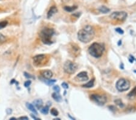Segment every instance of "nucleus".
<instances>
[{
    "label": "nucleus",
    "mask_w": 136,
    "mask_h": 120,
    "mask_svg": "<svg viewBox=\"0 0 136 120\" xmlns=\"http://www.w3.org/2000/svg\"><path fill=\"white\" fill-rule=\"evenodd\" d=\"M94 35L95 31L94 28L91 26H86L78 32V38L81 42L88 43L94 38Z\"/></svg>",
    "instance_id": "1"
},
{
    "label": "nucleus",
    "mask_w": 136,
    "mask_h": 120,
    "mask_svg": "<svg viewBox=\"0 0 136 120\" xmlns=\"http://www.w3.org/2000/svg\"><path fill=\"white\" fill-rule=\"evenodd\" d=\"M54 34V31L53 29L45 27L39 33V37L42 42L45 44H51L53 43L52 38Z\"/></svg>",
    "instance_id": "2"
},
{
    "label": "nucleus",
    "mask_w": 136,
    "mask_h": 120,
    "mask_svg": "<svg viewBox=\"0 0 136 120\" xmlns=\"http://www.w3.org/2000/svg\"><path fill=\"white\" fill-rule=\"evenodd\" d=\"M104 50L105 46L103 44L94 42L90 46L88 49V52L92 57L97 58L102 57Z\"/></svg>",
    "instance_id": "3"
},
{
    "label": "nucleus",
    "mask_w": 136,
    "mask_h": 120,
    "mask_svg": "<svg viewBox=\"0 0 136 120\" xmlns=\"http://www.w3.org/2000/svg\"><path fill=\"white\" fill-rule=\"evenodd\" d=\"M130 82L125 78H121L116 83V87L119 92L126 91L130 88Z\"/></svg>",
    "instance_id": "4"
},
{
    "label": "nucleus",
    "mask_w": 136,
    "mask_h": 120,
    "mask_svg": "<svg viewBox=\"0 0 136 120\" xmlns=\"http://www.w3.org/2000/svg\"><path fill=\"white\" fill-rule=\"evenodd\" d=\"M78 68V64L71 61H67L63 65V70L68 74H73L76 72Z\"/></svg>",
    "instance_id": "5"
},
{
    "label": "nucleus",
    "mask_w": 136,
    "mask_h": 120,
    "mask_svg": "<svg viewBox=\"0 0 136 120\" xmlns=\"http://www.w3.org/2000/svg\"><path fill=\"white\" fill-rule=\"evenodd\" d=\"M48 62V58L45 55H38L33 58V63L36 67H42Z\"/></svg>",
    "instance_id": "6"
},
{
    "label": "nucleus",
    "mask_w": 136,
    "mask_h": 120,
    "mask_svg": "<svg viewBox=\"0 0 136 120\" xmlns=\"http://www.w3.org/2000/svg\"><path fill=\"white\" fill-rule=\"evenodd\" d=\"M90 98L93 101L95 102L99 106H103L107 101V98L105 95H97V94H93L91 95Z\"/></svg>",
    "instance_id": "7"
},
{
    "label": "nucleus",
    "mask_w": 136,
    "mask_h": 120,
    "mask_svg": "<svg viewBox=\"0 0 136 120\" xmlns=\"http://www.w3.org/2000/svg\"><path fill=\"white\" fill-rule=\"evenodd\" d=\"M128 14L124 11H119V12H114L112 13L110 15V17L113 20L119 21H123L126 19Z\"/></svg>",
    "instance_id": "8"
},
{
    "label": "nucleus",
    "mask_w": 136,
    "mask_h": 120,
    "mask_svg": "<svg viewBox=\"0 0 136 120\" xmlns=\"http://www.w3.org/2000/svg\"><path fill=\"white\" fill-rule=\"evenodd\" d=\"M88 76L87 73L86 72H82L78 74V75L76 77V79L78 81H86L88 80Z\"/></svg>",
    "instance_id": "9"
},
{
    "label": "nucleus",
    "mask_w": 136,
    "mask_h": 120,
    "mask_svg": "<svg viewBox=\"0 0 136 120\" xmlns=\"http://www.w3.org/2000/svg\"><path fill=\"white\" fill-rule=\"evenodd\" d=\"M71 52L73 53V55L75 56V57H78L79 54L81 52V49H80L79 47L77 46L75 44H71Z\"/></svg>",
    "instance_id": "10"
},
{
    "label": "nucleus",
    "mask_w": 136,
    "mask_h": 120,
    "mask_svg": "<svg viewBox=\"0 0 136 120\" xmlns=\"http://www.w3.org/2000/svg\"><path fill=\"white\" fill-rule=\"evenodd\" d=\"M41 75L44 77L45 79H50L53 76V73L51 70H42L41 72Z\"/></svg>",
    "instance_id": "11"
},
{
    "label": "nucleus",
    "mask_w": 136,
    "mask_h": 120,
    "mask_svg": "<svg viewBox=\"0 0 136 120\" xmlns=\"http://www.w3.org/2000/svg\"><path fill=\"white\" fill-rule=\"evenodd\" d=\"M57 12H58V9H57V8L55 6L52 7L49 10V11L48 12L47 17L49 18H51L53 16V15L55 14L56 13H57Z\"/></svg>",
    "instance_id": "12"
},
{
    "label": "nucleus",
    "mask_w": 136,
    "mask_h": 120,
    "mask_svg": "<svg viewBox=\"0 0 136 120\" xmlns=\"http://www.w3.org/2000/svg\"><path fill=\"white\" fill-rule=\"evenodd\" d=\"M33 104L38 109H41L42 107L43 103H42V101L41 99H36L33 101Z\"/></svg>",
    "instance_id": "13"
},
{
    "label": "nucleus",
    "mask_w": 136,
    "mask_h": 120,
    "mask_svg": "<svg viewBox=\"0 0 136 120\" xmlns=\"http://www.w3.org/2000/svg\"><path fill=\"white\" fill-rule=\"evenodd\" d=\"M136 96V87H134L132 90L128 94V97L130 99H134Z\"/></svg>",
    "instance_id": "14"
},
{
    "label": "nucleus",
    "mask_w": 136,
    "mask_h": 120,
    "mask_svg": "<svg viewBox=\"0 0 136 120\" xmlns=\"http://www.w3.org/2000/svg\"><path fill=\"white\" fill-rule=\"evenodd\" d=\"M52 97L57 102H61L62 101V97H61L59 94H58V92L54 93V94H52Z\"/></svg>",
    "instance_id": "15"
},
{
    "label": "nucleus",
    "mask_w": 136,
    "mask_h": 120,
    "mask_svg": "<svg viewBox=\"0 0 136 120\" xmlns=\"http://www.w3.org/2000/svg\"><path fill=\"white\" fill-rule=\"evenodd\" d=\"M26 106H27V108L29 109L30 110H31L32 112H33V113H34V114L37 115L38 114L37 111H36V110L35 109V108H34V106H33V104H30V103H27Z\"/></svg>",
    "instance_id": "16"
},
{
    "label": "nucleus",
    "mask_w": 136,
    "mask_h": 120,
    "mask_svg": "<svg viewBox=\"0 0 136 120\" xmlns=\"http://www.w3.org/2000/svg\"><path fill=\"white\" fill-rule=\"evenodd\" d=\"M94 79H92L91 80H90V81L88 82L87 83L85 84L82 86L83 87H85V88H90V87H92V86H94Z\"/></svg>",
    "instance_id": "17"
},
{
    "label": "nucleus",
    "mask_w": 136,
    "mask_h": 120,
    "mask_svg": "<svg viewBox=\"0 0 136 120\" xmlns=\"http://www.w3.org/2000/svg\"><path fill=\"white\" fill-rule=\"evenodd\" d=\"M77 8H78V7L76 6V5H73V6H65L64 7V10L65 11H67V12H72L75 10Z\"/></svg>",
    "instance_id": "18"
},
{
    "label": "nucleus",
    "mask_w": 136,
    "mask_h": 120,
    "mask_svg": "<svg viewBox=\"0 0 136 120\" xmlns=\"http://www.w3.org/2000/svg\"><path fill=\"white\" fill-rule=\"evenodd\" d=\"M99 12L102 13H107L110 12V9L108 8V7H107L105 6H101V7H99Z\"/></svg>",
    "instance_id": "19"
},
{
    "label": "nucleus",
    "mask_w": 136,
    "mask_h": 120,
    "mask_svg": "<svg viewBox=\"0 0 136 120\" xmlns=\"http://www.w3.org/2000/svg\"><path fill=\"white\" fill-rule=\"evenodd\" d=\"M56 81L55 79H44V82L46 84L49 85V86H50V85H53L54 83H56Z\"/></svg>",
    "instance_id": "20"
},
{
    "label": "nucleus",
    "mask_w": 136,
    "mask_h": 120,
    "mask_svg": "<svg viewBox=\"0 0 136 120\" xmlns=\"http://www.w3.org/2000/svg\"><path fill=\"white\" fill-rule=\"evenodd\" d=\"M114 102H115V104H116V105H117V106H119L120 107H121V108L124 107L125 105H124V104L123 103V102L121 101V99H116L115 101Z\"/></svg>",
    "instance_id": "21"
},
{
    "label": "nucleus",
    "mask_w": 136,
    "mask_h": 120,
    "mask_svg": "<svg viewBox=\"0 0 136 120\" xmlns=\"http://www.w3.org/2000/svg\"><path fill=\"white\" fill-rule=\"evenodd\" d=\"M49 106H46L44 107H43V108L41 109V111L43 114H47L48 113H49Z\"/></svg>",
    "instance_id": "22"
},
{
    "label": "nucleus",
    "mask_w": 136,
    "mask_h": 120,
    "mask_svg": "<svg viewBox=\"0 0 136 120\" xmlns=\"http://www.w3.org/2000/svg\"><path fill=\"white\" fill-rule=\"evenodd\" d=\"M8 24V22L7 21H2V22H0V29H3V28L5 27Z\"/></svg>",
    "instance_id": "23"
},
{
    "label": "nucleus",
    "mask_w": 136,
    "mask_h": 120,
    "mask_svg": "<svg viewBox=\"0 0 136 120\" xmlns=\"http://www.w3.org/2000/svg\"><path fill=\"white\" fill-rule=\"evenodd\" d=\"M50 113H51V114H52V115H54V116H58V114H59L58 111L56 109H52L51 110Z\"/></svg>",
    "instance_id": "24"
},
{
    "label": "nucleus",
    "mask_w": 136,
    "mask_h": 120,
    "mask_svg": "<svg viewBox=\"0 0 136 120\" xmlns=\"http://www.w3.org/2000/svg\"><path fill=\"white\" fill-rule=\"evenodd\" d=\"M115 31H116V32H117L118 33H119V34H120V35H123V33H124V31H123V29H121V28H119V27L117 28V29H115Z\"/></svg>",
    "instance_id": "25"
},
{
    "label": "nucleus",
    "mask_w": 136,
    "mask_h": 120,
    "mask_svg": "<svg viewBox=\"0 0 136 120\" xmlns=\"http://www.w3.org/2000/svg\"><path fill=\"white\" fill-rule=\"evenodd\" d=\"M5 41V37L3 35L0 33V44L3 43Z\"/></svg>",
    "instance_id": "26"
},
{
    "label": "nucleus",
    "mask_w": 136,
    "mask_h": 120,
    "mask_svg": "<svg viewBox=\"0 0 136 120\" xmlns=\"http://www.w3.org/2000/svg\"><path fill=\"white\" fill-rule=\"evenodd\" d=\"M24 75L25 76V77H26V78H33V79H34V78L33 77V76L31 75H30V74H29L28 73H27V72H24Z\"/></svg>",
    "instance_id": "27"
},
{
    "label": "nucleus",
    "mask_w": 136,
    "mask_h": 120,
    "mask_svg": "<svg viewBox=\"0 0 136 120\" xmlns=\"http://www.w3.org/2000/svg\"><path fill=\"white\" fill-rule=\"evenodd\" d=\"M31 83H32L31 81H27L26 82H25V83H24V86H25V87H29V86L31 84Z\"/></svg>",
    "instance_id": "28"
},
{
    "label": "nucleus",
    "mask_w": 136,
    "mask_h": 120,
    "mask_svg": "<svg viewBox=\"0 0 136 120\" xmlns=\"http://www.w3.org/2000/svg\"><path fill=\"white\" fill-rule=\"evenodd\" d=\"M53 89L55 90L56 92H60V87L58 86H54L53 87Z\"/></svg>",
    "instance_id": "29"
},
{
    "label": "nucleus",
    "mask_w": 136,
    "mask_h": 120,
    "mask_svg": "<svg viewBox=\"0 0 136 120\" xmlns=\"http://www.w3.org/2000/svg\"><path fill=\"white\" fill-rule=\"evenodd\" d=\"M134 59H135V58H134L133 56L131 55H130V58H129V61H130L131 63H133V61H134Z\"/></svg>",
    "instance_id": "30"
},
{
    "label": "nucleus",
    "mask_w": 136,
    "mask_h": 120,
    "mask_svg": "<svg viewBox=\"0 0 136 120\" xmlns=\"http://www.w3.org/2000/svg\"><path fill=\"white\" fill-rule=\"evenodd\" d=\"M62 87H63V88L65 89H67L68 88V85L66 83H63L62 84Z\"/></svg>",
    "instance_id": "31"
},
{
    "label": "nucleus",
    "mask_w": 136,
    "mask_h": 120,
    "mask_svg": "<svg viewBox=\"0 0 136 120\" xmlns=\"http://www.w3.org/2000/svg\"><path fill=\"white\" fill-rule=\"evenodd\" d=\"M18 119H19V120H28V118L26 117V116H22V117H20Z\"/></svg>",
    "instance_id": "32"
},
{
    "label": "nucleus",
    "mask_w": 136,
    "mask_h": 120,
    "mask_svg": "<svg viewBox=\"0 0 136 120\" xmlns=\"http://www.w3.org/2000/svg\"><path fill=\"white\" fill-rule=\"evenodd\" d=\"M31 116H32V117L33 118V119H35V120H40V119H39V118H36V116H33V114H32V115H31Z\"/></svg>",
    "instance_id": "33"
},
{
    "label": "nucleus",
    "mask_w": 136,
    "mask_h": 120,
    "mask_svg": "<svg viewBox=\"0 0 136 120\" xmlns=\"http://www.w3.org/2000/svg\"><path fill=\"white\" fill-rule=\"evenodd\" d=\"M121 41H119V42H118V45H119V46H120V44H121Z\"/></svg>",
    "instance_id": "34"
},
{
    "label": "nucleus",
    "mask_w": 136,
    "mask_h": 120,
    "mask_svg": "<svg viewBox=\"0 0 136 120\" xmlns=\"http://www.w3.org/2000/svg\"><path fill=\"white\" fill-rule=\"evenodd\" d=\"M134 73H136V70H134Z\"/></svg>",
    "instance_id": "35"
},
{
    "label": "nucleus",
    "mask_w": 136,
    "mask_h": 120,
    "mask_svg": "<svg viewBox=\"0 0 136 120\" xmlns=\"http://www.w3.org/2000/svg\"><path fill=\"white\" fill-rule=\"evenodd\" d=\"M67 1H70V0H66Z\"/></svg>",
    "instance_id": "36"
}]
</instances>
